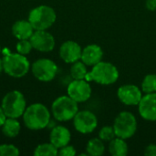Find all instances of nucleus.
<instances>
[{"label":"nucleus","mask_w":156,"mask_h":156,"mask_svg":"<svg viewBox=\"0 0 156 156\" xmlns=\"http://www.w3.org/2000/svg\"><path fill=\"white\" fill-rule=\"evenodd\" d=\"M22 117L25 126L32 131L45 129L50 122V112L42 103H33L27 107Z\"/></svg>","instance_id":"f257e3e1"},{"label":"nucleus","mask_w":156,"mask_h":156,"mask_svg":"<svg viewBox=\"0 0 156 156\" xmlns=\"http://www.w3.org/2000/svg\"><path fill=\"white\" fill-rule=\"evenodd\" d=\"M119 79V70L112 63L101 61L94 65L92 69L86 76L87 81H95L101 85H111Z\"/></svg>","instance_id":"f03ea898"},{"label":"nucleus","mask_w":156,"mask_h":156,"mask_svg":"<svg viewBox=\"0 0 156 156\" xmlns=\"http://www.w3.org/2000/svg\"><path fill=\"white\" fill-rule=\"evenodd\" d=\"M2 60L4 71L12 78H22L27 74L30 69L27 57L19 53H7Z\"/></svg>","instance_id":"7ed1b4c3"},{"label":"nucleus","mask_w":156,"mask_h":156,"mask_svg":"<svg viewBox=\"0 0 156 156\" xmlns=\"http://www.w3.org/2000/svg\"><path fill=\"white\" fill-rule=\"evenodd\" d=\"M57 14L49 5H38L28 14V21L35 30H47L55 23Z\"/></svg>","instance_id":"20e7f679"},{"label":"nucleus","mask_w":156,"mask_h":156,"mask_svg":"<svg viewBox=\"0 0 156 156\" xmlns=\"http://www.w3.org/2000/svg\"><path fill=\"white\" fill-rule=\"evenodd\" d=\"M1 107L6 117L18 119L27 109V101L19 90H11L4 96Z\"/></svg>","instance_id":"39448f33"},{"label":"nucleus","mask_w":156,"mask_h":156,"mask_svg":"<svg viewBox=\"0 0 156 156\" xmlns=\"http://www.w3.org/2000/svg\"><path fill=\"white\" fill-rule=\"evenodd\" d=\"M79 112L78 102L69 95L57 98L51 105V112L55 120L58 122H68L73 120Z\"/></svg>","instance_id":"423d86ee"},{"label":"nucleus","mask_w":156,"mask_h":156,"mask_svg":"<svg viewBox=\"0 0 156 156\" xmlns=\"http://www.w3.org/2000/svg\"><path fill=\"white\" fill-rule=\"evenodd\" d=\"M113 129L116 137L129 139L133 137L137 130V120L130 112H122L114 120Z\"/></svg>","instance_id":"0eeeda50"},{"label":"nucleus","mask_w":156,"mask_h":156,"mask_svg":"<svg viewBox=\"0 0 156 156\" xmlns=\"http://www.w3.org/2000/svg\"><path fill=\"white\" fill-rule=\"evenodd\" d=\"M31 71L37 80L48 82L51 81L56 77L58 73V66L49 58H39L33 62Z\"/></svg>","instance_id":"6e6552de"},{"label":"nucleus","mask_w":156,"mask_h":156,"mask_svg":"<svg viewBox=\"0 0 156 156\" xmlns=\"http://www.w3.org/2000/svg\"><path fill=\"white\" fill-rule=\"evenodd\" d=\"M73 125L80 133H90L97 128L98 119L90 111H79L73 118Z\"/></svg>","instance_id":"1a4fd4ad"},{"label":"nucleus","mask_w":156,"mask_h":156,"mask_svg":"<svg viewBox=\"0 0 156 156\" xmlns=\"http://www.w3.org/2000/svg\"><path fill=\"white\" fill-rule=\"evenodd\" d=\"M67 92L76 102H84L90 98L91 87L85 80H74L69 84Z\"/></svg>","instance_id":"9d476101"},{"label":"nucleus","mask_w":156,"mask_h":156,"mask_svg":"<svg viewBox=\"0 0 156 156\" xmlns=\"http://www.w3.org/2000/svg\"><path fill=\"white\" fill-rule=\"evenodd\" d=\"M29 40L33 48L40 52H49L55 48V38L47 30H35Z\"/></svg>","instance_id":"9b49d317"},{"label":"nucleus","mask_w":156,"mask_h":156,"mask_svg":"<svg viewBox=\"0 0 156 156\" xmlns=\"http://www.w3.org/2000/svg\"><path fill=\"white\" fill-rule=\"evenodd\" d=\"M117 96L121 102L129 106L138 105L143 97L142 90H140V88L133 84L121 86L118 89Z\"/></svg>","instance_id":"f8f14e48"},{"label":"nucleus","mask_w":156,"mask_h":156,"mask_svg":"<svg viewBox=\"0 0 156 156\" xmlns=\"http://www.w3.org/2000/svg\"><path fill=\"white\" fill-rule=\"evenodd\" d=\"M138 111L141 117L146 121H156V92L147 93L142 97L138 104Z\"/></svg>","instance_id":"ddd939ff"},{"label":"nucleus","mask_w":156,"mask_h":156,"mask_svg":"<svg viewBox=\"0 0 156 156\" xmlns=\"http://www.w3.org/2000/svg\"><path fill=\"white\" fill-rule=\"evenodd\" d=\"M82 53L81 47L75 41H65L59 48V56L66 63H74L80 59Z\"/></svg>","instance_id":"4468645a"},{"label":"nucleus","mask_w":156,"mask_h":156,"mask_svg":"<svg viewBox=\"0 0 156 156\" xmlns=\"http://www.w3.org/2000/svg\"><path fill=\"white\" fill-rule=\"evenodd\" d=\"M103 58L102 48L96 44H90L86 46L82 49L80 60L87 66H94L101 62Z\"/></svg>","instance_id":"2eb2a0df"},{"label":"nucleus","mask_w":156,"mask_h":156,"mask_svg":"<svg viewBox=\"0 0 156 156\" xmlns=\"http://www.w3.org/2000/svg\"><path fill=\"white\" fill-rule=\"evenodd\" d=\"M70 139L71 134L69 130L62 125L55 126L50 132L49 141L58 149L68 145L70 142Z\"/></svg>","instance_id":"dca6fc26"},{"label":"nucleus","mask_w":156,"mask_h":156,"mask_svg":"<svg viewBox=\"0 0 156 156\" xmlns=\"http://www.w3.org/2000/svg\"><path fill=\"white\" fill-rule=\"evenodd\" d=\"M35 29L28 20H18L12 27V34L18 40L29 39Z\"/></svg>","instance_id":"f3484780"},{"label":"nucleus","mask_w":156,"mask_h":156,"mask_svg":"<svg viewBox=\"0 0 156 156\" xmlns=\"http://www.w3.org/2000/svg\"><path fill=\"white\" fill-rule=\"evenodd\" d=\"M1 128H2V133H4L5 136L8 138H15L19 134L21 130V125L20 122L16 118L6 117Z\"/></svg>","instance_id":"a211bd4d"},{"label":"nucleus","mask_w":156,"mask_h":156,"mask_svg":"<svg viewBox=\"0 0 156 156\" xmlns=\"http://www.w3.org/2000/svg\"><path fill=\"white\" fill-rule=\"evenodd\" d=\"M109 152L113 156H125L128 154V145L124 139L115 137L110 142Z\"/></svg>","instance_id":"6ab92c4d"},{"label":"nucleus","mask_w":156,"mask_h":156,"mask_svg":"<svg viewBox=\"0 0 156 156\" xmlns=\"http://www.w3.org/2000/svg\"><path fill=\"white\" fill-rule=\"evenodd\" d=\"M86 151L89 155L91 156H101L104 154L105 145L103 141L100 138H93L90 139L86 146Z\"/></svg>","instance_id":"aec40b11"},{"label":"nucleus","mask_w":156,"mask_h":156,"mask_svg":"<svg viewBox=\"0 0 156 156\" xmlns=\"http://www.w3.org/2000/svg\"><path fill=\"white\" fill-rule=\"evenodd\" d=\"M88 74L87 65L81 60L72 63L70 68V76L73 80H85Z\"/></svg>","instance_id":"412c9836"},{"label":"nucleus","mask_w":156,"mask_h":156,"mask_svg":"<svg viewBox=\"0 0 156 156\" xmlns=\"http://www.w3.org/2000/svg\"><path fill=\"white\" fill-rule=\"evenodd\" d=\"M58 149L51 143L41 144L34 150V155L36 156H56L58 155Z\"/></svg>","instance_id":"4be33fe9"},{"label":"nucleus","mask_w":156,"mask_h":156,"mask_svg":"<svg viewBox=\"0 0 156 156\" xmlns=\"http://www.w3.org/2000/svg\"><path fill=\"white\" fill-rule=\"evenodd\" d=\"M142 91L145 94L156 92V74H148L142 83Z\"/></svg>","instance_id":"5701e85b"},{"label":"nucleus","mask_w":156,"mask_h":156,"mask_svg":"<svg viewBox=\"0 0 156 156\" xmlns=\"http://www.w3.org/2000/svg\"><path fill=\"white\" fill-rule=\"evenodd\" d=\"M116 137L113 126H103L99 132V138L103 142H111Z\"/></svg>","instance_id":"b1692460"},{"label":"nucleus","mask_w":156,"mask_h":156,"mask_svg":"<svg viewBox=\"0 0 156 156\" xmlns=\"http://www.w3.org/2000/svg\"><path fill=\"white\" fill-rule=\"evenodd\" d=\"M33 47L32 44L30 42L29 39H21L18 40L17 44H16V51L17 53L27 56L30 53V51L32 50Z\"/></svg>","instance_id":"393cba45"},{"label":"nucleus","mask_w":156,"mask_h":156,"mask_svg":"<svg viewBox=\"0 0 156 156\" xmlns=\"http://www.w3.org/2000/svg\"><path fill=\"white\" fill-rule=\"evenodd\" d=\"M19 150L13 144H0V156H17Z\"/></svg>","instance_id":"a878e982"},{"label":"nucleus","mask_w":156,"mask_h":156,"mask_svg":"<svg viewBox=\"0 0 156 156\" xmlns=\"http://www.w3.org/2000/svg\"><path fill=\"white\" fill-rule=\"evenodd\" d=\"M58 154L60 156H74L76 154V150L71 145H66L58 149Z\"/></svg>","instance_id":"bb28decb"},{"label":"nucleus","mask_w":156,"mask_h":156,"mask_svg":"<svg viewBox=\"0 0 156 156\" xmlns=\"http://www.w3.org/2000/svg\"><path fill=\"white\" fill-rule=\"evenodd\" d=\"M144 154L147 156H156V144H151L144 149Z\"/></svg>","instance_id":"cd10ccee"},{"label":"nucleus","mask_w":156,"mask_h":156,"mask_svg":"<svg viewBox=\"0 0 156 156\" xmlns=\"http://www.w3.org/2000/svg\"><path fill=\"white\" fill-rule=\"evenodd\" d=\"M146 8L150 11H155L156 10V0H146L145 3Z\"/></svg>","instance_id":"c85d7f7f"},{"label":"nucleus","mask_w":156,"mask_h":156,"mask_svg":"<svg viewBox=\"0 0 156 156\" xmlns=\"http://www.w3.org/2000/svg\"><path fill=\"white\" fill-rule=\"evenodd\" d=\"M5 119H6V116H5V112H4L2 107L0 106V127H2V125H3V123L5 122Z\"/></svg>","instance_id":"c756f323"},{"label":"nucleus","mask_w":156,"mask_h":156,"mask_svg":"<svg viewBox=\"0 0 156 156\" xmlns=\"http://www.w3.org/2000/svg\"><path fill=\"white\" fill-rule=\"evenodd\" d=\"M3 70H4V68H3V60L0 58V74L2 73Z\"/></svg>","instance_id":"7c9ffc66"},{"label":"nucleus","mask_w":156,"mask_h":156,"mask_svg":"<svg viewBox=\"0 0 156 156\" xmlns=\"http://www.w3.org/2000/svg\"><path fill=\"white\" fill-rule=\"evenodd\" d=\"M0 52H1V47H0Z\"/></svg>","instance_id":"2f4dec72"}]
</instances>
